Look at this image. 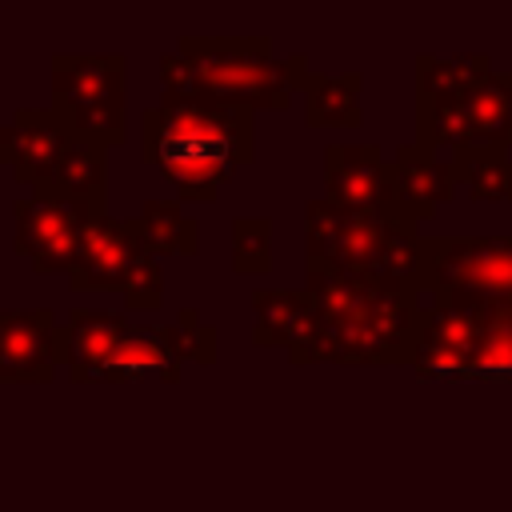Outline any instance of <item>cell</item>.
<instances>
[{
	"mask_svg": "<svg viewBox=\"0 0 512 512\" xmlns=\"http://www.w3.org/2000/svg\"><path fill=\"white\" fill-rule=\"evenodd\" d=\"M192 64V92L240 108H288L308 84V56H276L268 36H180Z\"/></svg>",
	"mask_w": 512,
	"mask_h": 512,
	"instance_id": "cell-3",
	"label": "cell"
},
{
	"mask_svg": "<svg viewBox=\"0 0 512 512\" xmlns=\"http://www.w3.org/2000/svg\"><path fill=\"white\" fill-rule=\"evenodd\" d=\"M52 112L72 136L104 148L124 144V56L120 52H56Z\"/></svg>",
	"mask_w": 512,
	"mask_h": 512,
	"instance_id": "cell-4",
	"label": "cell"
},
{
	"mask_svg": "<svg viewBox=\"0 0 512 512\" xmlns=\"http://www.w3.org/2000/svg\"><path fill=\"white\" fill-rule=\"evenodd\" d=\"M40 196H56V200H76V204H100L104 208V192H108V148L96 140H72L60 156V164L52 168V176L32 188Z\"/></svg>",
	"mask_w": 512,
	"mask_h": 512,
	"instance_id": "cell-18",
	"label": "cell"
},
{
	"mask_svg": "<svg viewBox=\"0 0 512 512\" xmlns=\"http://www.w3.org/2000/svg\"><path fill=\"white\" fill-rule=\"evenodd\" d=\"M72 140L76 136L52 108H16L12 120L0 128V160L20 184L40 188Z\"/></svg>",
	"mask_w": 512,
	"mask_h": 512,
	"instance_id": "cell-11",
	"label": "cell"
},
{
	"mask_svg": "<svg viewBox=\"0 0 512 512\" xmlns=\"http://www.w3.org/2000/svg\"><path fill=\"white\" fill-rule=\"evenodd\" d=\"M144 252H148V240L140 232V220H116L104 212L88 228L76 252V264L68 268V284L72 292H124Z\"/></svg>",
	"mask_w": 512,
	"mask_h": 512,
	"instance_id": "cell-9",
	"label": "cell"
},
{
	"mask_svg": "<svg viewBox=\"0 0 512 512\" xmlns=\"http://www.w3.org/2000/svg\"><path fill=\"white\" fill-rule=\"evenodd\" d=\"M388 164H392L396 208L408 220H416V224H424L428 216H436V208L448 204L460 192V180H456L452 160H440L436 152L420 148L416 140L412 144H400Z\"/></svg>",
	"mask_w": 512,
	"mask_h": 512,
	"instance_id": "cell-15",
	"label": "cell"
},
{
	"mask_svg": "<svg viewBox=\"0 0 512 512\" xmlns=\"http://www.w3.org/2000/svg\"><path fill=\"white\" fill-rule=\"evenodd\" d=\"M140 232L156 256H192L200 248V224L172 196H152L140 204Z\"/></svg>",
	"mask_w": 512,
	"mask_h": 512,
	"instance_id": "cell-20",
	"label": "cell"
},
{
	"mask_svg": "<svg viewBox=\"0 0 512 512\" xmlns=\"http://www.w3.org/2000/svg\"><path fill=\"white\" fill-rule=\"evenodd\" d=\"M360 72H312L304 84V112L312 128H356L364 120L360 112Z\"/></svg>",
	"mask_w": 512,
	"mask_h": 512,
	"instance_id": "cell-19",
	"label": "cell"
},
{
	"mask_svg": "<svg viewBox=\"0 0 512 512\" xmlns=\"http://www.w3.org/2000/svg\"><path fill=\"white\" fill-rule=\"evenodd\" d=\"M60 320L52 308H0V380L4 384H48L56 360Z\"/></svg>",
	"mask_w": 512,
	"mask_h": 512,
	"instance_id": "cell-10",
	"label": "cell"
},
{
	"mask_svg": "<svg viewBox=\"0 0 512 512\" xmlns=\"http://www.w3.org/2000/svg\"><path fill=\"white\" fill-rule=\"evenodd\" d=\"M492 76L488 52H456V56H416V104L436 108V104H456L468 92H476Z\"/></svg>",
	"mask_w": 512,
	"mask_h": 512,
	"instance_id": "cell-16",
	"label": "cell"
},
{
	"mask_svg": "<svg viewBox=\"0 0 512 512\" xmlns=\"http://www.w3.org/2000/svg\"><path fill=\"white\" fill-rule=\"evenodd\" d=\"M428 292L512 300V236H428Z\"/></svg>",
	"mask_w": 512,
	"mask_h": 512,
	"instance_id": "cell-7",
	"label": "cell"
},
{
	"mask_svg": "<svg viewBox=\"0 0 512 512\" xmlns=\"http://www.w3.org/2000/svg\"><path fill=\"white\" fill-rule=\"evenodd\" d=\"M252 344L260 348H288L292 364H308L316 336H320V316L316 304L304 288H256L252 292Z\"/></svg>",
	"mask_w": 512,
	"mask_h": 512,
	"instance_id": "cell-14",
	"label": "cell"
},
{
	"mask_svg": "<svg viewBox=\"0 0 512 512\" xmlns=\"http://www.w3.org/2000/svg\"><path fill=\"white\" fill-rule=\"evenodd\" d=\"M456 180L472 200H504L512 204V156L508 148H456L452 156Z\"/></svg>",
	"mask_w": 512,
	"mask_h": 512,
	"instance_id": "cell-21",
	"label": "cell"
},
{
	"mask_svg": "<svg viewBox=\"0 0 512 512\" xmlns=\"http://www.w3.org/2000/svg\"><path fill=\"white\" fill-rule=\"evenodd\" d=\"M324 200L340 208H396L392 164L384 160L376 144H328L324 148Z\"/></svg>",
	"mask_w": 512,
	"mask_h": 512,
	"instance_id": "cell-12",
	"label": "cell"
},
{
	"mask_svg": "<svg viewBox=\"0 0 512 512\" xmlns=\"http://www.w3.org/2000/svg\"><path fill=\"white\" fill-rule=\"evenodd\" d=\"M272 268V220L268 216H236L232 220V272L264 276Z\"/></svg>",
	"mask_w": 512,
	"mask_h": 512,
	"instance_id": "cell-22",
	"label": "cell"
},
{
	"mask_svg": "<svg viewBox=\"0 0 512 512\" xmlns=\"http://www.w3.org/2000/svg\"><path fill=\"white\" fill-rule=\"evenodd\" d=\"M132 332V320H124L120 312L108 308H84L76 304L56 332V360L64 364V372L76 384H92L100 380L108 356L120 348V340Z\"/></svg>",
	"mask_w": 512,
	"mask_h": 512,
	"instance_id": "cell-13",
	"label": "cell"
},
{
	"mask_svg": "<svg viewBox=\"0 0 512 512\" xmlns=\"http://www.w3.org/2000/svg\"><path fill=\"white\" fill-rule=\"evenodd\" d=\"M16 228H12V248L32 260L36 272L52 276L76 264V252L88 236V228L104 216L100 204H76V200H56V196H20L16 208Z\"/></svg>",
	"mask_w": 512,
	"mask_h": 512,
	"instance_id": "cell-8",
	"label": "cell"
},
{
	"mask_svg": "<svg viewBox=\"0 0 512 512\" xmlns=\"http://www.w3.org/2000/svg\"><path fill=\"white\" fill-rule=\"evenodd\" d=\"M408 216L396 208H340L332 200L304 204V252L308 268L332 272H372L392 228ZM416 224V220H412Z\"/></svg>",
	"mask_w": 512,
	"mask_h": 512,
	"instance_id": "cell-5",
	"label": "cell"
},
{
	"mask_svg": "<svg viewBox=\"0 0 512 512\" xmlns=\"http://www.w3.org/2000/svg\"><path fill=\"white\" fill-rule=\"evenodd\" d=\"M140 156L168 176L180 200L208 204L252 160V108L164 92L140 112Z\"/></svg>",
	"mask_w": 512,
	"mask_h": 512,
	"instance_id": "cell-1",
	"label": "cell"
},
{
	"mask_svg": "<svg viewBox=\"0 0 512 512\" xmlns=\"http://www.w3.org/2000/svg\"><path fill=\"white\" fill-rule=\"evenodd\" d=\"M160 336L172 344V352L180 360H196V364H216V328L200 320L196 308H180L172 324H160Z\"/></svg>",
	"mask_w": 512,
	"mask_h": 512,
	"instance_id": "cell-23",
	"label": "cell"
},
{
	"mask_svg": "<svg viewBox=\"0 0 512 512\" xmlns=\"http://www.w3.org/2000/svg\"><path fill=\"white\" fill-rule=\"evenodd\" d=\"M416 144L428 152L512 148V72H492L456 104H416Z\"/></svg>",
	"mask_w": 512,
	"mask_h": 512,
	"instance_id": "cell-6",
	"label": "cell"
},
{
	"mask_svg": "<svg viewBox=\"0 0 512 512\" xmlns=\"http://www.w3.org/2000/svg\"><path fill=\"white\" fill-rule=\"evenodd\" d=\"M304 292L320 316L308 364H412L424 308L416 292L392 288L376 272L332 268H308Z\"/></svg>",
	"mask_w": 512,
	"mask_h": 512,
	"instance_id": "cell-2",
	"label": "cell"
},
{
	"mask_svg": "<svg viewBox=\"0 0 512 512\" xmlns=\"http://www.w3.org/2000/svg\"><path fill=\"white\" fill-rule=\"evenodd\" d=\"M124 304H128L132 312H152V308L164 304V272H160V256L152 252V244H148V252L136 260L128 284H124Z\"/></svg>",
	"mask_w": 512,
	"mask_h": 512,
	"instance_id": "cell-24",
	"label": "cell"
},
{
	"mask_svg": "<svg viewBox=\"0 0 512 512\" xmlns=\"http://www.w3.org/2000/svg\"><path fill=\"white\" fill-rule=\"evenodd\" d=\"M184 360L172 352V344L160 336V324H132V332L120 340V348L108 356L100 380L112 384H132V380H180Z\"/></svg>",
	"mask_w": 512,
	"mask_h": 512,
	"instance_id": "cell-17",
	"label": "cell"
}]
</instances>
